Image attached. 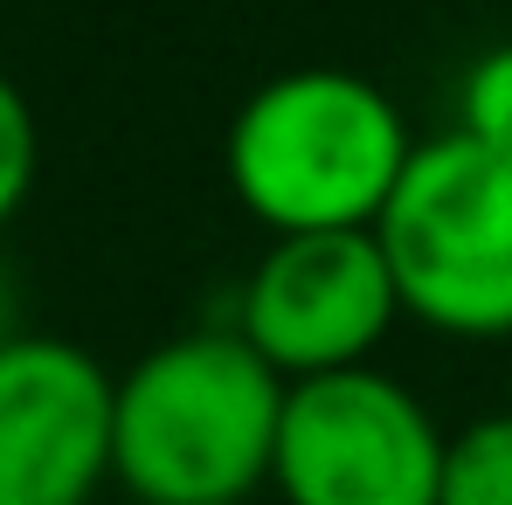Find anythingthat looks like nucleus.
I'll use <instances>...</instances> for the list:
<instances>
[{
	"mask_svg": "<svg viewBox=\"0 0 512 505\" xmlns=\"http://www.w3.org/2000/svg\"><path fill=\"white\" fill-rule=\"evenodd\" d=\"M291 381L243 333L201 326L118 374L111 478L139 505H243L277 471Z\"/></svg>",
	"mask_w": 512,
	"mask_h": 505,
	"instance_id": "f257e3e1",
	"label": "nucleus"
},
{
	"mask_svg": "<svg viewBox=\"0 0 512 505\" xmlns=\"http://www.w3.org/2000/svg\"><path fill=\"white\" fill-rule=\"evenodd\" d=\"M229 187L270 236L374 229L416 160L395 97L353 70H284L229 118Z\"/></svg>",
	"mask_w": 512,
	"mask_h": 505,
	"instance_id": "f03ea898",
	"label": "nucleus"
},
{
	"mask_svg": "<svg viewBox=\"0 0 512 505\" xmlns=\"http://www.w3.org/2000/svg\"><path fill=\"white\" fill-rule=\"evenodd\" d=\"M374 243L409 319L450 339L512 333V160L443 132L416 146Z\"/></svg>",
	"mask_w": 512,
	"mask_h": 505,
	"instance_id": "7ed1b4c3",
	"label": "nucleus"
},
{
	"mask_svg": "<svg viewBox=\"0 0 512 505\" xmlns=\"http://www.w3.org/2000/svg\"><path fill=\"white\" fill-rule=\"evenodd\" d=\"M443 443L450 436L395 374L346 367L291 381L270 485L284 505H436Z\"/></svg>",
	"mask_w": 512,
	"mask_h": 505,
	"instance_id": "20e7f679",
	"label": "nucleus"
},
{
	"mask_svg": "<svg viewBox=\"0 0 512 505\" xmlns=\"http://www.w3.org/2000/svg\"><path fill=\"white\" fill-rule=\"evenodd\" d=\"M395 312H402L395 270L374 243V229L277 236L243 284V339L284 381L367 367Z\"/></svg>",
	"mask_w": 512,
	"mask_h": 505,
	"instance_id": "39448f33",
	"label": "nucleus"
},
{
	"mask_svg": "<svg viewBox=\"0 0 512 505\" xmlns=\"http://www.w3.org/2000/svg\"><path fill=\"white\" fill-rule=\"evenodd\" d=\"M118 381L84 346L14 333L0 346V505H90L111 478Z\"/></svg>",
	"mask_w": 512,
	"mask_h": 505,
	"instance_id": "423d86ee",
	"label": "nucleus"
},
{
	"mask_svg": "<svg viewBox=\"0 0 512 505\" xmlns=\"http://www.w3.org/2000/svg\"><path fill=\"white\" fill-rule=\"evenodd\" d=\"M436 505H512V416H478L443 443Z\"/></svg>",
	"mask_w": 512,
	"mask_h": 505,
	"instance_id": "0eeeda50",
	"label": "nucleus"
},
{
	"mask_svg": "<svg viewBox=\"0 0 512 505\" xmlns=\"http://www.w3.org/2000/svg\"><path fill=\"white\" fill-rule=\"evenodd\" d=\"M457 132L485 153L512 160V42L485 49L457 84Z\"/></svg>",
	"mask_w": 512,
	"mask_h": 505,
	"instance_id": "6e6552de",
	"label": "nucleus"
},
{
	"mask_svg": "<svg viewBox=\"0 0 512 505\" xmlns=\"http://www.w3.org/2000/svg\"><path fill=\"white\" fill-rule=\"evenodd\" d=\"M35 160H42V132H35V111L14 77H0V222L21 215L28 187H35Z\"/></svg>",
	"mask_w": 512,
	"mask_h": 505,
	"instance_id": "1a4fd4ad",
	"label": "nucleus"
},
{
	"mask_svg": "<svg viewBox=\"0 0 512 505\" xmlns=\"http://www.w3.org/2000/svg\"><path fill=\"white\" fill-rule=\"evenodd\" d=\"M14 339V277H7V263H0V346Z\"/></svg>",
	"mask_w": 512,
	"mask_h": 505,
	"instance_id": "9d476101",
	"label": "nucleus"
}]
</instances>
